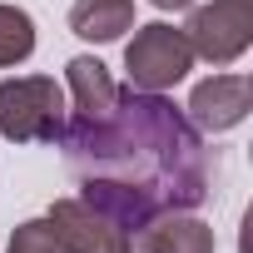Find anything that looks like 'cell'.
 Returning a JSON list of instances; mask_svg holds the SVG:
<instances>
[{
  "label": "cell",
  "mask_w": 253,
  "mask_h": 253,
  "mask_svg": "<svg viewBox=\"0 0 253 253\" xmlns=\"http://www.w3.org/2000/svg\"><path fill=\"white\" fill-rule=\"evenodd\" d=\"M70 30L80 40L109 45L124 30H134V0H75L70 5Z\"/></svg>",
  "instance_id": "9"
},
{
  "label": "cell",
  "mask_w": 253,
  "mask_h": 253,
  "mask_svg": "<svg viewBox=\"0 0 253 253\" xmlns=\"http://www.w3.org/2000/svg\"><path fill=\"white\" fill-rule=\"evenodd\" d=\"M189 70H194V50H189L184 30H174V25H164V20L134 25V40L124 45V75H129V89L164 94V89H174Z\"/></svg>",
  "instance_id": "3"
},
{
  "label": "cell",
  "mask_w": 253,
  "mask_h": 253,
  "mask_svg": "<svg viewBox=\"0 0 253 253\" xmlns=\"http://www.w3.org/2000/svg\"><path fill=\"white\" fill-rule=\"evenodd\" d=\"M35 55V20L20 5H0V70H15Z\"/></svg>",
  "instance_id": "10"
},
{
  "label": "cell",
  "mask_w": 253,
  "mask_h": 253,
  "mask_svg": "<svg viewBox=\"0 0 253 253\" xmlns=\"http://www.w3.org/2000/svg\"><path fill=\"white\" fill-rule=\"evenodd\" d=\"M248 109H253L248 75H209V80L194 84L184 119L194 124V129H204V134H228V129H238V124L248 119Z\"/></svg>",
  "instance_id": "5"
},
{
  "label": "cell",
  "mask_w": 253,
  "mask_h": 253,
  "mask_svg": "<svg viewBox=\"0 0 253 253\" xmlns=\"http://www.w3.org/2000/svg\"><path fill=\"white\" fill-rule=\"evenodd\" d=\"M248 5H253V0H248Z\"/></svg>",
  "instance_id": "13"
},
{
  "label": "cell",
  "mask_w": 253,
  "mask_h": 253,
  "mask_svg": "<svg viewBox=\"0 0 253 253\" xmlns=\"http://www.w3.org/2000/svg\"><path fill=\"white\" fill-rule=\"evenodd\" d=\"M5 253H65V248H60L50 218H25V223L10 233V248H5Z\"/></svg>",
  "instance_id": "11"
},
{
  "label": "cell",
  "mask_w": 253,
  "mask_h": 253,
  "mask_svg": "<svg viewBox=\"0 0 253 253\" xmlns=\"http://www.w3.org/2000/svg\"><path fill=\"white\" fill-rule=\"evenodd\" d=\"M45 218L65 253H129V233L104 213H94L84 199H55Z\"/></svg>",
  "instance_id": "6"
},
{
  "label": "cell",
  "mask_w": 253,
  "mask_h": 253,
  "mask_svg": "<svg viewBox=\"0 0 253 253\" xmlns=\"http://www.w3.org/2000/svg\"><path fill=\"white\" fill-rule=\"evenodd\" d=\"M149 5H154V10H189L194 0H149Z\"/></svg>",
  "instance_id": "12"
},
{
  "label": "cell",
  "mask_w": 253,
  "mask_h": 253,
  "mask_svg": "<svg viewBox=\"0 0 253 253\" xmlns=\"http://www.w3.org/2000/svg\"><path fill=\"white\" fill-rule=\"evenodd\" d=\"M60 149L80 179V199L124 233H134L154 213L199 209L209 199L199 129L164 94L119 89L109 119H65Z\"/></svg>",
  "instance_id": "1"
},
{
  "label": "cell",
  "mask_w": 253,
  "mask_h": 253,
  "mask_svg": "<svg viewBox=\"0 0 253 253\" xmlns=\"http://www.w3.org/2000/svg\"><path fill=\"white\" fill-rule=\"evenodd\" d=\"M129 253H218V238L194 209H169L129 233Z\"/></svg>",
  "instance_id": "7"
},
{
  "label": "cell",
  "mask_w": 253,
  "mask_h": 253,
  "mask_svg": "<svg viewBox=\"0 0 253 253\" xmlns=\"http://www.w3.org/2000/svg\"><path fill=\"white\" fill-rule=\"evenodd\" d=\"M65 84H70V99H75L70 119L99 124V119H109V114H114L119 84H114V75H109V65H104V60H94V55H75V60L65 65Z\"/></svg>",
  "instance_id": "8"
},
{
  "label": "cell",
  "mask_w": 253,
  "mask_h": 253,
  "mask_svg": "<svg viewBox=\"0 0 253 253\" xmlns=\"http://www.w3.org/2000/svg\"><path fill=\"white\" fill-rule=\"evenodd\" d=\"M65 119V89L50 75L0 80V134L10 144H60Z\"/></svg>",
  "instance_id": "2"
},
{
  "label": "cell",
  "mask_w": 253,
  "mask_h": 253,
  "mask_svg": "<svg viewBox=\"0 0 253 253\" xmlns=\"http://www.w3.org/2000/svg\"><path fill=\"white\" fill-rule=\"evenodd\" d=\"M184 40L194 50V60L209 65H233L248 45H253V5L248 0H213V5H194Z\"/></svg>",
  "instance_id": "4"
}]
</instances>
